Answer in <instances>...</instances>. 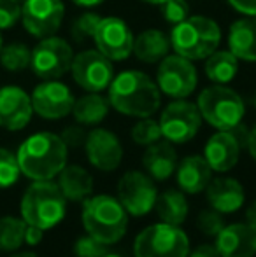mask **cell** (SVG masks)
<instances>
[{"mask_svg": "<svg viewBox=\"0 0 256 257\" xmlns=\"http://www.w3.org/2000/svg\"><path fill=\"white\" fill-rule=\"evenodd\" d=\"M178 153L168 140H158V142L147 146L146 153L142 156V165L146 173L153 180H167L174 175L178 168Z\"/></svg>", "mask_w": 256, "mask_h": 257, "instance_id": "7402d4cb", "label": "cell"}, {"mask_svg": "<svg viewBox=\"0 0 256 257\" xmlns=\"http://www.w3.org/2000/svg\"><path fill=\"white\" fill-rule=\"evenodd\" d=\"M130 135H132V140L137 144V146L147 147L161 139L160 122L154 121V119H151V117H142L139 122L133 124Z\"/></svg>", "mask_w": 256, "mask_h": 257, "instance_id": "4dcf8cb0", "label": "cell"}, {"mask_svg": "<svg viewBox=\"0 0 256 257\" xmlns=\"http://www.w3.org/2000/svg\"><path fill=\"white\" fill-rule=\"evenodd\" d=\"M107 245L100 240L93 238L92 234L77 238L74 243V254L75 257H102L107 254Z\"/></svg>", "mask_w": 256, "mask_h": 257, "instance_id": "836d02e7", "label": "cell"}, {"mask_svg": "<svg viewBox=\"0 0 256 257\" xmlns=\"http://www.w3.org/2000/svg\"><path fill=\"white\" fill-rule=\"evenodd\" d=\"M118 200L125 206L128 215L142 217L149 213L156 205V184L147 173L130 170L118 182Z\"/></svg>", "mask_w": 256, "mask_h": 257, "instance_id": "7c38bea8", "label": "cell"}, {"mask_svg": "<svg viewBox=\"0 0 256 257\" xmlns=\"http://www.w3.org/2000/svg\"><path fill=\"white\" fill-rule=\"evenodd\" d=\"M207 201L211 208L219 213H233L242 208L246 201L242 184L232 177H216L211 179L209 186L205 187Z\"/></svg>", "mask_w": 256, "mask_h": 257, "instance_id": "ffe728a7", "label": "cell"}, {"mask_svg": "<svg viewBox=\"0 0 256 257\" xmlns=\"http://www.w3.org/2000/svg\"><path fill=\"white\" fill-rule=\"evenodd\" d=\"M197 107L202 119H205L212 128L223 132H230L239 126L246 114V105L240 95L225 84L207 86L202 89L197 98Z\"/></svg>", "mask_w": 256, "mask_h": 257, "instance_id": "8992f818", "label": "cell"}, {"mask_svg": "<svg viewBox=\"0 0 256 257\" xmlns=\"http://www.w3.org/2000/svg\"><path fill=\"white\" fill-rule=\"evenodd\" d=\"M107 89L111 107L123 115L139 119L151 117L160 108V88L140 70H125L114 75Z\"/></svg>", "mask_w": 256, "mask_h": 257, "instance_id": "6da1fadb", "label": "cell"}, {"mask_svg": "<svg viewBox=\"0 0 256 257\" xmlns=\"http://www.w3.org/2000/svg\"><path fill=\"white\" fill-rule=\"evenodd\" d=\"M18 2H21V4H23V2H25V0H18Z\"/></svg>", "mask_w": 256, "mask_h": 257, "instance_id": "f907efd6", "label": "cell"}, {"mask_svg": "<svg viewBox=\"0 0 256 257\" xmlns=\"http://www.w3.org/2000/svg\"><path fill=\"white\" fill-rule=\"evenodd\" d=\"M21 20V2L0 0V30H9Z\"/></svg>", "mask_w": 256, "mask_h": 257, "instance_id": "8d00e7d4", "label": "cell"}, {"mask_svg": "<svg viewBox=\"0 0 256 257\" xmlns=\"http://www.w3.org/2000/svg\"><path fill=\"white\" fill-rule=\"evenodd\" d=\"M205 75L214 84H228L239 72V60L232 51H214L205 58Z\"/></svg>", "mask_w": 256, "mask_h": 257, "instance_id": "83f0119b", "label": "cell"}, {"mask_svg": "<svg viewBox=\"0 0 256 257\" xmlns=\"http://www.w3.org/2000/svg\"><path fill=\"white\" fill-rule=\"evenodd\" d=\"M197 227L205 234V236L216 238V234L225 227V220H223V213L212 210H204L198 213L197 217Z\"/></svg>", "mask_w": 256, "mask_h": 257, "instance_id": "e575fe53", "label": "cell"}, {"mask_svg": "<svg viewBox=\"0 0 256 257\" xmlns=\"http://www.w3.org/2000/svg\"><path fill=\"white\" fill-rule=\"evenodd\" d=\"M74 60L72 46L65 39L56 35L41 39L32 51L30 68L39 79L44 81H56L70 72V65Z\"/></svg>", "mask_w": 256, "mask_h": 257, "instance_id": "ba28073f", "label": "cell"}, {"mask_svg": "<svg viewBox=\"0 0 256 257\" xmlns=\"http://www.w3.org/2000/svg\"><path fill=\"white\" fill-rule=\"evenodd\" d=\"M86 135H88V133H86L81 126H67L60 137H62V140L67 147H81V146H84Z\"/></svg>", "mask_w": 256, "mask_h": 257, "instance_id": "74e56055", "label": "cell"}, {"mask_svg": "<svg viewBox=\"0 0 256 257\" xmlns=\"http://www.w3.org/2000/svg\"><path fill=\"white\" fill-rule=\"evenodd\" d=\"M84 153L88 161L102 172H114L123 159V146L113 132L95 128L86 135Z\"/></svg>", "mask_w": 256, "mask_h": 257, "instance_id": "2e32d148", "label": "cell"}, {"mask_svg": "<svg viewBox=\"0 0 256 257\" xmlns=\"http://www.w3.org/2000/svg\"><path fill=\"white\" fill-rule=\"evenodd\" d=\"M13 257H39V255L34 254V252H20V254H14Z\"/></svg>", "mask_w": 256, "mask_h": 257, "instance_id": "f6af8a7d", "label": "cell"}, {"mask_svg": "<svg viewBox=\"0 0 256 257\" xmlns=\"http://www.w3.org/2000/svg\"><path fill=\"white\" fill-rule=\"evenodd\" d=\"M68 147L60 135L41 132L28 137L18 149V163L30 180H53L67 165Z\"/></svg>", "mask_w": 256, "mask_h": 257, "instance_id": "7a4b0ae2", "label": "cell"}, {"mask_svg": "<svg viewBox=\"0 0 256 257\" xmlns=\"http://www.w3.org/2000/svg\"><path fill=\"white\" fill-rule=\"evenodd\" d=\"M21 175L18 158L11 151L0 147V189L14 186Z\"/></svg>", "mask_w": 256, "mask_h": 257, "instance_id": "1f68e13d", "label": "cell"}, {"mask_svg": "<svg viewBox=\"0 0 256 257\" xmlns=\"http://www.w3.org/2000/svg\"><path fill=\"white\" fill-rule=\"evenodd\" d=\"M235 11L246 16H256V0H228Z\"/></svg>", "mask_w": 256, "mask_h": 257, "instance_id": "f35d334b", "label": "cell"}, {"mask_svg": "<svg viewBox=\"0 0 256 257\" xmlns=\"http://www.w3.org/2000/svg\"><path fill=\"white\" fill-rule=\"evenodd\" d=\"M179 189L185 194H198L205 191L212 179V168L205 161L204 156H186L178 163L176 168Z\"/></svg>", "mask_w": 256, "mask_h": 257, "instance_id": "44dd1931", "label": "cell"}, {"mask_svg": "<svg viewBox=\"0 0 256 257\" xmlns=\"http://www.w3.org/2000/svg\"><path fill=\"white\" fill-rule=\"evenodd\" d=\"M67 213V198L53 180H34L21 198V219L41 229H51Z\"/></svg>", "mask_w": 256, "mask_h": 257, "instance_id": "277c9868", "label": "cell"}, {"mask_svg": "<svg viewBox=\"0 0 256 257\" xmlns=\"http://www.w3.org/2000/svg\"><path fill=\"white\" fill-rule=\"evenodd\" d=\"M27 222L20 217L7 215L0 219V250L14 252L25 243Z\"/></svg>", "mask_w": 256, "mask_h": 257, "instance_id": "f1b7e54d", "label": "cell"}, {"mask_svg": "<svg viewBox=\"0 0 256 257\" xmlns=\"http://www.w3.org/2000/svg\"><path fill=\"white\" fill-rule=\"evenodd\" d=\"M161 14L170 25H178L190 16V6L186 0H167L161 4Z\"/></svg>", "mask_w": 256, "mask_h": 257, "instance_id": "d590c367", "label": "cell"}, {"mask_svg": "<svg viewBox=\"0 0 256 257\" xmlns=\"http://www.w3.org/2000/svg\"><path fill=\"white\" fill-rule=\"evenodd\" d=\"M34 107L32 98L18 86L0 88V126L9 132L23 130L30 122Z\"/></svg>", "mask_w": 256, "mask_h": 257, "instance_id": "e0dca14e", "label": "cell"}, {"mask_svg": "<svg viewBox=\"0 0 256 257\" xmlns=\"http://www.w3.org/2000/svg\"><path fill=\"white\" fill-rule=\"evenodd\" d=\"M42 238H44V229L27 224V231H25V243L30 245V247H35V245L41 243Z\"/></svg>", "mask_w": 256, "mask_h": 257, "instance_id": "ab89813d", "label": "cell"}, {"mask_svg": "<svg viewBox=\"0 0 256 257\" xmlns=\"http://www.w3.org/2000/svg\"><path fill=\"white\" fill-rule=\"evenodd\" d=\"M65 14L62 0H25L21 21L25 30L37 39L51 37L60 30Z\"/></svg>", "mask_w": 256, "mask_h": 257, "instance_id": "4fadbf2b", "label": "cell"}, {"mask_svg": "<svg viewBox=\"0 0 256 257\" xmlns=\"http://www.w3.org/2000/svg\"><path fill=\"white\" fill-rule=\"evenodd\" d=\"M58 187L68 201H84L93 191V177L79 165H65L58 173Z\"/></svg>", "mask_w": 256, "mask_h": 257, "instance_id": "d4e9b609", "label": "cell"}, {"mask_svg": "<svg viewBox=\"0 0 256 257\" xmlns=\"http://www.w3.org/2000/svg\"><path fill=\"white\" fill-rule=\"evenodd\" d=\"M170 46L174 51L192 61L205 60L218 49L221 42V28L207 16H188L174 25L170 32Z\"/></svg>", "mask_w": 256, "mask_h": 257, "instance_id": "5b68a950", "label": "cell"}, {"mask_svg": "<svg viewBox=\"0 0 256 257\" xmlns=\"http://www.w3.org/2000/svg\"><path fill=\"white\" fill-rule=\"evenodd\" d=\"M109 98L99 93H88L74 102L70 114L81 126H97L109 114Z\"/></svg>", "mask_w": 256, "mask_h": 257, "instance_id": "484cf974", "label": "cell"}, {"mask_svg": "<svg viewBox=\"0 0 256 257\" xmlns=\"http://www.w3.org/2000/svg\"><path fill=\"white\" fill-rule=\"evenodd\" d=\"M82 226L88 234L106 245L118 243L128 227V212L109 194L88 196L82 201Z\"/></svg>", "mask_w": 256, "mask_h": 257, "instance_id": "3957f363", "label": "cell"}, {"mask_svg": "<svg viewBox=\"0 0 256 257\" xmlns=\"http://www.w3.org/2000/svg\"><path fill=\"white\" fill-rule=\"evenodd\" d=\"M228 49L237 60L256 63V16L233 21L228 32Z\"/></svg>", "mask_w": 256, "mask_h": 257, "instance_id": "603a6c76", "label": "cell"}, {"mask_svg": "<svg viewBox=\"0 0 256 257\" xmlns=\"http://www.w3.org/2000/svg\"><path fill=\"white\" fill-rule=\"evenodd\" d=\"M197 82L198 75L193 61L181 54H167L158 65L156 84L160 93L170 98H188L197 88Z\"/></svg>", "mask_w": 256, "mask_h": 257, "instance_id": "9c48e42d", "label": "cell"}, {"mask_svg": "<svg viewBox=\"0 0 256 257\" xmlns=\"http://www.w3.org/2000/svg\"><path fill=\"white\" fill-rule=\"evenodd\" d=\"M246 147L249 151L251 158L256 161V126H253V130H249V135H247V142H246Z\"/></svg>", "mask_w": 256, "mask_h": 257, "instance_id": "b9f144b4", "label": "cell"}, {"mask_svg": "<svg viewBox=\"0 0 256 257\" xmlns=\"http://www.w3.org/2000/svg\"><path fill=\"white\" fill-rule=\"evenodd\" d=\"M72 79L88 93H100L109 88L114 79L113 61L99 51L86 49L74 56L70 65Z\"/></svg>", "mask_w": 256, "mask_h": 257, "instance_id": "30bf717a", "label": "cell"}, {"mask_svg": "<svg viewBox=\"0 0 256 257\" xmlns=\"http://www.w3.org/2000/svg\"><path fill=\"white\" fill-rule=\"evenodd\" d=\"M133 254L135 257H188L190 238L174 224H151L137 234Z\"/></svg>", "mask_w": 256, "mask_h": 257, "instance_id": "52a82bcc", "label": "cell"}, {"mask_svg": "<svg viewBox=\"0 0 256 257\" xmlns=\"http://www.w3.org/2000/svg\"><path fill=\"white\" fill-rule=\"evenodd\" d=\"M246 219H247V224H249V226L256 231V200L249 205V208H247Z\"/></svg>", "mask_w": 256, "mask_h": 257, "instance_id": "7bdbcfd3", "label": "cell"}, {"mask_svg": "<svg viewBox=\"0 0 256 257\" xmlns=\"http://www.w3.org/2000/svg\"><path fill=\"white\" fill-rule=\"evenodd\" d=\"M4 39H2V34H0V51H2V48H4Z\"/></svg>", "mask_w": 256, "mask_h": 257, "instance_id": "c3c4849f", "label": "cell"}, {"mask_svg": "<svg viewBox=\"0 0 256 257\" xmlns=\"http://www.w3.org/2000/svg\"><path fill=\"white\" fill-rule=\"evenodd\" d=\"M32 107L34 112L44 119H62L68 115L74 107V95L70 88L63 82L56 81H44L39 86H35L32 93Z\"/></svg>", "mask_w": 256, "mask_h": 257, "instance_id": "9a60e30c", "label": "cell"}, {"mask_svg": "<svg viewBox=\"0 0 256 257\" xmlns=\"http://www.w3.org/2000/svg\"><path fill=\"white\" fill-rule=\"evenodd\" d=\"M32 51L23 42H13L2 48L0 51V63L9 72H21L27 67H30Z\"/></svg>", "mask_w": 256, "mask_h": 257, "instance_id": "f546056e", "label": "cell"}, {"mask_svg": "<svg viewBox=\"0 0 256 257\" xmlns=\"http://www.w3.org/2000/svg\"><path fill=\"white\" fill-rule=\"evenodd\" d=\"M102 257H123V255H118V254H113V252H107V254L102 255Z\"/></svg>", "mask_w": 256, "mask_h": 257, "instance_id": "7dc6e473", "label": "cell"}, {"mask_svg": "<svg viewBox=\"0 0 256 257\" xmlns=\"http://www.w3.org/2000/svg\"><path fill=\"white\" fill-rule=\"evenodd\" d=\"M202 115L197 103L185 98L174 100L163 108L160 115L161 137L170 144H186L198 133Z\"/></svg>", "mask_w": 256, "mask_h": 257, "instance_id": "8fae6325", "label": "cell"}, {"mask_svg": "<svg viewBox=\"0 0 256 257\" xmlns=\"http://www.w3.org/2000/svg\"><path fill=\"white\" fill-rule=\"evenodd\" d=\"M240 149H242V146L232 130L230 132L218 130L205 144L204 158L212 168V172L225 173L237 165Z\"/></svg>", "mask_w": 256, "mask_h": 257, "instance_id": "d6986e66", "label": "cell"}, {"mask_svg": "<svg viewBox=\"0 0 256 257\" xmlns=\"http://www.w3.org/2000/svg\"><path fill=\"white\" fill-rule=\"evenodd\" d=\"M133 34L130 27L121 18L109 16L102 18L93 35V41L102 54H106L111 61H123L132 54Z\"/></svg>", "mask_w": 256, "mask_h": 257, "instance_id": "5bb4252c", "label": "cell"}, {"mask_svg": "<svg viewBox=\"0 0 256 257\" xmlns=\"http://www.w3.org/2000/svg\"><path fill=\"white\" fill-rule=\"evenodd\" d=\"M142 2H147V4H151V6H161V4L167 2V0H142Z\"/></svg>", "mask_w": 256, "mask_h": 257, "instance_id": "bcb514c9", "label": "cell"}, {"mask_svg": "<svg viewBox=\"0 0 256 257\" xmlns=\"http://www.w3.org/2000/svg\"><path fill=\"white\" fill-rule=\"evenodd\" d=\"M214 240V247L221 257L256 255V231L247 222L225 224Z\"/></svg>", "mask_w": 256, "mask_h": 257, "instance_id": "ac0fdd59", "label": "cell"}, {"mask_svg": "<svg viewBox=\"0 0 256 257\" xmlns=\"http://www.w3.org/2000/svg\"><path fill=\"white\" fill-rule=\"evenodd\" d=\"M154 208L161 222L174 224V226H181L190 212L186 194L181 189H167L158 194Z\"/></svg>", "mask_w": 256, "mask_h": 257, "instance_id": "4316f807", "label": "cell"}, {"mask_svg": "<svg viewBox=\"0 0 256 257\" xmlns=\"http://www.w3.org/2000/svg\"><path fill=\"white\" fill-rule=\"evenodd\" d=\"M253 103H254V108H256V91H254V96H253Z\"/></svg>", "mask_w": 256, "mask_h": 257, "instance_id": "681fc988", "label": "cell"}, {"mask_svg": "<svg viewBox=\"0 0 256 257\" xmlns=\"http://www.w3.org/2000/svg\"><path fill=\"white\" fill-rule=\"evenodd\" d=\"M170 39L156 28L144 30L133 39L132 53L142 63H160L170 51Z\"/></svg>", "mask_w": 256, "mask_h": 257, "instance_id": "cb8c5ba5", "label": "cell"}, {"mask_svg": "<svg viewBox=\"0 0 256 257\" xmlns=\"http://www.w3.org/2000/svg\"><path fill=\"white\" fill-rule=\"evenodd\" d=\"M188 257H221V255H219L218 248L214 245L204 243V245H198L193 252H190Z\"/></svg>", "mask_w": 256, "mask_h": 257, "instance_id": "60d3db41", "label": "cell"}, {"mask_svg": "<svg viewBox=\"0 0 256 257\" xmlns=\"http://www.w3.org/2000/svg\"><path fill=\"white\" fill-rule=\"evenodd\" d=\"M100 20H102V18L95 13L81 14V16L72 23V28H70L72 39H74L75 42H84V41H88V39H93Z\"/></svg>", "mask_w": 256, "mask_h": 257, "instance_id": "d6a6232c", "label": "cell"}, {"mask_svg": "<svg viewBox=\"0 0 256 257\" xmlns=\"http://www.w3.org/2000/svg\"><path fill=\"white\" fill-rule=\"evenodd\" d=\"M72 2L79 7H97V6H100L104 0H72Z\"/></svg>", "mask_w": 256, "mask_h": 257, "instance_id": "ee69618b", "label": "cell"}]
</instances>
